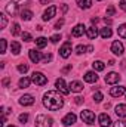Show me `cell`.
I'll return each instance as SVG.
<instances>
[{"instance_id": "1", "label": "cell", "mask_w": 126, "mask_h": 127, "mask_svg": "<svg viewBox=\"0 0 126 127\" xmlns=\"http://www.w3.org/2000/svg\"><path fill=\"white\" fill-rule=\"evenodd\" d=\"M43 105L49 109V111H58L64 106V99L55 90H49L43 96Z\"/></svg>"}, {"instance_id": "2", "label": "cell", "mask_w": 126, "mask_h": 127, "mask_svg": "<svg viewBox=\"0 0 126 127\" xmlns=\"http://www.w3.org/2000/svg\"><path fill=\"white\" fill-rule=\"evenodd\" d=\"M28 3H30V0H12L9 4H6V12L9 15H15L18 12V9L27 6Z\"/></svg>"}, {"instance_id": "3", "label": "cell", "mask_w": 126, "mask_h": 127, "mask_svg": "<svg viewBox=\"0 0 126 127\" xmlns=\"http://www.w3.org/2000/svg\"><path fill=\"white\" fill-rule=\"evenodd\" d=\"M52 121L54 120L51 117H48L45 114H40L36 118V127H52Z\"/></svg>"}, {"instance_id": "4", "label": "cell", "mask_w": 126, "mask_h": 127, "mask_svg": "<svg viewBox=\"0 0 126 127\" xmlns=\"http://www.w3.org/2000/svg\"><path fill=\"white\" fill-rule=\"evenodd\" d=\"M31 81L34 83V84H37V86H45L46 83H48V78H46V75H43L42 72H33V75H31Z\"/></svg>"}, {"instance_id": "5", "label": "cell", "mask_w": 126, "mask_h": 127, "mask_svg": "<svg viewBox=\"0 0 126 127\" xmlns=\"http://www.w3.org/2000/svg\"><path fill=\"white\" fill-rule=\"evenodd\" d=\"M80 117H82L83 123H86V124H95V114L91 109L82 111V112H80Z\"/></svg>"}, {"instance_id": "6", "label": "cell", "mask_w": 126, "mask_h": 127, "mask_svg": "<svg viewBox=\"0 0 126 127\" xmlns=\"http://www.w3.org/2000/svg\"><path fill=\"white\" fill-rule=\"evenodd\" d=\"M111 52H113L116 56H122L123 52H125V47H123V44H122L119 40H116V41H113V44H111Z\"/></svg>"}, {"instance_id": "7", "label": "cell", "mask_w": 126, "mask_h": 127, "mask_svg": "<svg viewBox=\"0 0 126 127\" xmlns=\"http://www.w3.org/2000/svg\"><path fill=\"white\" fill-rule=\"evenodd\" d=\"M55 86H57L58 92H61L63 95H68V93H70V89L67 87V84H65L64 78H58V80L55 81Z\"/></svg>"}, {"instance_id": "8", "label": "cell", "mask_w": 126, "mask_h": 127, "mask_svg": "<svg viewBox=\"0 0 126 127\" xmlns=\"http://www.w3.org/2000/svg\"><path fill=\"white\" fill-rule=\"evenodd\" d=\"M119 81H120V75L117 72H108L105 75V83L107 84H116Z\"/></svg>"}, {"instance_id": "9", "label": "cell", "mask_w": 126, "mask_h": 127, "mask_svg": "<svg viewBox=\"0 0 126 127\" xmlns=\"http://www.w3.org/2000/svg\"><path fill=\"white\" fill-rule=\"evenodd\" d=\"M57 13V6H49L45 12H43V21H49L55 16Z\"/></svg>"}, {"instance_id": "10", "label": "cell", "mask_w": 126, "mask_h": 127, "mask_svg": "<svg viewBox=\"0 0 126 127\" xmlns=\"http://www.w3.org/2000/svg\"><path fill=\"white\" fill-rule=\"evenodd\" d=\"M60 55H61L63 58H68V56L71 55V43H70V41H65L63 44V47L60 49Z\"/></svg>"}, {"instance_id": "11", "label": "cell", "mask_w": 126, "mask_h": 127, "mask_svg": "<svg viewBox=\"0 0 126 127\" xmlns=\"http://www.w3.org/2000/svg\"><path fill=\"white\" fill-rule=\"evenodd\" d=\"M98 121H99V126L101 127H110L111 126V123H113L108 114H101L99 118H98Z\"/></svg>"}, {"instance_id": "12", "label": "cell", "mask_w": 126, "mask_h": 127, "mask_svg": "<svg viewBox=\"0 0 126 127\" xmlns=\"http://www.w3.org/2000/svg\"><path fill=\"white\" fill-rule=\"evenodd\" d=\"M85 32H86L85 25H83V24H77V25L71 30V35H73V37H80V35H83Z\"/></svg>"}, {"instance_id": "13", "label": "cell", "mask_w": 126, "mask_h": 127, "mask_svg": "<svg viewBox=\"0 0 126 127\" xmlns=\"http://www.w3.org/2000/svg\"><path fill=\"white\" fill-rule=\"evenodd\" d=\"M126 93V89L123 86H117V87H111V90H110V95L114 96V97H120L122 95H125Z\"/></svg>"}, {"instance_id": "14", "label": "cell", "mask_w": 126, "mask_h": 127, "mask_svg": "<svg viewBox=\"0 0 126 127\" xmlns=\"http://www.w3.org/2000/svg\"><path fill=\"white\" fill-rule=\"evenodd\" d=\"M74 123H76V115H74L73 112H68V114L63 118L64 126H71V124H74Z\"/></svg>"}, {"instance_id": "15", "label": "cell", "mask_w": 126, "mask_h": 127, "mask_svg": "<svg viewBox=\"0 0 126 127\" xmlns=\"http://www.w3.org/2000/svg\"><path fill=\"white\" fill-rule=\"evenodd\" d=\"M28 55H30V59H31V62H34V64L40 62V59L43 58V56H42V53H40V52H37L36 49H31V50L28 52Z\"/></svg>"}, {"instance_id": "16", "label": "cell", "mask_w": 126, "mask_h": 127, "mask_svg": "<svg viewBox=\"0 0 126 127\" xmlns=\"http://www.w3.org/2000/svg\"><path fill=\"white\" fill-rule=\"evenodd\" d=\"M19 103L21 105H24V106H30L34 103V97L31 95H24L21 99H19Z\"/></svg>"}, {"instance_id": "17", "label": "cell", "mask_w": 126, "mask_h": 127, "mask_svg": "<svg viewBox=\"0 0 126 127\" xmlns=\"http://www.w3.org/2000/svg\"><path fill=\"white\" fill-rule=\"evenodd\" d=\"M70 90L74 92V93H79V92L83 90V84L80 81H71L70 83Z\"/></svg>"}, {"instance_id": "18", "label": "cell", "mask_w": 126, "mask_h": 127, "mask_svg": "<svg viewBox=\"0 0 126 127\" xmlns=\"http://www.w3.org/2000/svg\"><path fill=\"white\" fill-rule=\"evenodd\" d=\"M83 78H85V81H86V83H95V81L98 80V75L95 74V71H88V72L85 74V77H83Z\"/></svg>"}, {"instance_id": "19", "label": "cell", "mask_w": 126, "mask_h": 127, "mask_svg": "<svg viewBox=\"0 0 126 127\" xmlns=\"http://www.w3.org/2000/svg\"><path fill=\"white\" fill-rule=\"evenodd\" d=\"M114 112H116V115H117V117H120V118H125V117H126V105H125V103H120V105H117Z\"/></svg>"}, {"instance_id": "20", "label": "cell", "mask_w": 126, "mask_h": 127, "mask_svg": "<svg viewBox=\"0 0 126 127\" xmlns=\"http://www.w3.org/2000/svg\"><path fill=\"white\" fill-rule=\"evenodd\" d=\"M76 1H77L79 7H82V9H89L92 6V0H76Z\"/></svg>"}, {"instance_id": "21", "label": "cell", "mask_w": 126, "mask_h": 127, "mask_svg": "<svg viewBox=\"0 0 126 127\" xmlns=\"http://www.w3.org/2000/svg\"><path fill=\"white\" fill-rule=\"evenodd\" d=\"M31 18H33V12L31 10H28V9H25V10L22 9V10H21V19H24V21H30Z\"/></svg>"}, {"instance_id": "22", "label": "cell", "mask_w": 126, "mask_h": 127, "mask_svg": "<svg viewBox=\"0 0 126 127\" xmlns=\"http://www.w3.org/2000/svg\"><path fill=\"white\" fill-rule=\"evenodd\" d=\"M86 34H88V37H89L91 40H94L95 37L98 35V30H96L95 27H89V28H86Z\"/></svg>"}, {"instance_id": "23", "label": "cell", "mask_w": 126, "mask_h": 127, "mask_svg": "<svg viewBox=\"0 0 126 127\" xmlns=\"http://www.w3.org/2000/svg\"><path fill=\"white\" fill-rule=\"evenodd\" d=\"M10 50H12L13 55H18V53L21 52V44H19L18 41H12V44H10Z\"/></svg>"}, {"instance_id": "24", "label": "cell", "mask_w": 126, "mask_h": 127, "mask_svg": "<svg viewBox=\"0 0 126 127\" xmlns=\"http://www.w3.org/2000/svg\"><path fill=\"white\" fill-rule=\"evenodd\" d=\"M46 44H48V40H46L45 37H39V38H36V46H37L39 49H43Z\"/></svg>"}, {"instance_id": "25", "label": "cell", "mask_w": 126, "mask_h": 127, "mask_svg": "<svg viewBox=\"0 0 126 127\" xmlns=\"http://www.w3.org/2000/svg\"><path fill=\"white\" fill-rule=\"evenodd\" d=\"M30 83H31V78L24 77V78H21V80H19V83H18V84H19V87H21V89H25V87H28V86H30Z\"/></svg>"}, {"instance_id": "26", "label": "cell", "mask_w": 126, "mask_h": 127, "mask_svg": "<svg viewBox=\"0 0 126 127\" xmlns=\"http://www.w3.org/2000/svg\"><path fill=\"white\" fill-rule=\"evenodd\" d=\"M99 34H101L102 38H110L113 32H111V28H107V27H105V28H102V30L99 31Z\"/></svg>"}, {"instance_id": "27", "label": "cell", "mask_w": 126, "mask_h": 127, "mask_svg": "<svg viewBox=\"0 0 126 127\" xmlns=\"http://www.w3.org/2000/svg\"><path fill=\"white\" fill-rule=\"evenodd\" d=\"M92 66H94L95 71H102V69L105 68V64L101 62V61H95V62L92 64Z\"/></svg>"}, {"instance_id": "28", "label": "cell", "mask_w": 126, "mask_h": 127, "mask_svg": "<svg viewBox=\"0 0 126 127\" xmlns=\"http://www.w3.org/2000/svg\"><path fill=\"white\" fill-rule=\"evenodd\" d=\"M117 32H119V35H120L122 38H126V24H122V25L119 27Z\"/></svg>"}, {"instance_id": "29", "label": "cell", "mask_w": 126, "mask_h": 127, "mask_svg": "<svg viewBox=\"0 0 126 127\" xmlns=\"http://www.w3.org/2000/svg\"><path fill=\"white\" fill-rule=\"evenodd\" d=\"M0 21H1L0 28H1V30L6 28V25H7V19H6V15H4V13H0Z\"/></svg>"}, {"instance_id": "30", "label": "cell", "mask_w": 126, "mask_h": 127, "mask_svg": "<svg viewBox=\"0 0 126 127\" xmlns=\"http://www.w3.org/2000/svg\"><path fill=\"white\" fill-rule=\"evenodd\" d=\"M12 35H18V34H19V32H21V30H19V24H16V22H15V24H13V25H12Z\"/></svg>"}, {"instance_id": "31", "label": "cell", "mask_w": 126, "mask_h": 127, "mask_svg": "<svg viewBox=\"0 0 126 127\" xmlns=\"http://www.w3.org/2000/svg\"><path fill=\"white\" fill-rule=\"evenodd\" d=\"M16 68H18V71H19V72H22V74H25V72L28 71V65H25V64H19Z\"/></svg>"}, {"instance_id": "32", "label": "cell", "mask_w": 126, "mask_h": 127, "mask_svg": "<svg viewBox=\"0 0 126 127\" xmlns=\"http://www.w3.org/2000/svg\"><path fill=\"white\" fill-rule=\"evenodd\" d=\"M6 40L4 38H1L0 40V53H6Z\"/></svg>"}, {"instance_id": "33", "label": "cell", "mask_w": 126, "mask_h": 127, "mask_svg": "<svg viewBox=\"0 0 126 127\" xmlns=\"http://www.w3.org/2000/svg\"><path fill=\"white\" fill-rule=\"evenodd\" d=\"M88 50V47L86 46H83V44H79L77 47H76V53H79V55H82L83 52H86Z\"/></svg>"}, {"instance_id": "34", "label": "cell", "mask_w": 126, "mask_h": 127, "mask_svg": "<svg viewBox=\"0 0 126 127\" xmlns=\"http://www.w3.org/2000/svg\"><path fill=\"white\" fill-rule=\"evenodd\" d=\"M102 99H104V96H102L101 92H95V93H94V100H95V102H101Z\"/></svg>"}, {"instance_id": "35", "label": "cell", "mask_w": 126, "mask_h": 127, "mask_svg": "<svg viewBox=\"0 0 126 127\" xmlns=\"http://www.w3.org/2000/svg\"><path fill=\"white\" fill-rule=\"evenodd\" d=\"M22 40H24V41H31L33 40L31 34H30V32H22Z\"/></svg>"}, {"instance_id": "36", "label": "cell", "mask_w": 126, "mask_h": 127, "mask_svg": "<svg viewBox=\"0 0 126 127\" xmlns=\"http://www.w3.org/2000/svg\"><path fill=\"white\" fill-rule=\"evenodd\" d=\"M19 121H21L22 124L27 123V121H28V114H21V115H19Z\"/></svg>"}, {"instance_id": "37", "label": "cell", "mask_w": 126, "mask_h": 127, "mask_svg": "<svg viewBox=\"0 0 126 127\" xmlns=\"http://www.w3.org/2000/svg\"><path fill=\"white\" fill-rule=\"evenodd\" d=\"M114 12H116V9H114V6H108V7H107V15H108V16H111V15H114Z\"/></svg>"}, {"instance_id": "38", "label": "cell", "mask_w": 126, "mask_h": 127, "mask_svg": "<svg viewBox=\"0 0 126 127\" xmlns=\"http://www.w3.org/2000/svg\"><path fill=\"white\" fill-rule=\"evenodd\" d=\"M60 40H61V35H58V34H55V35L51 37V41H52V43H58Z\"/></svg>"}, {"instance_id": "39", "label": "cell", "mask_w": 126, "mask_h": 127, "mask_svg": "<svg viewBox=\"0 0 126 127\" xmlns=\"http://www.w3.org/2000/svg\"><path fill=\"white\" fill-rule=\"evenodd\" d=\"M113 127H126V121H116Z\"/></svg>"}, {"instance_id": "40", "label": "cell", "mask_w": 126, "mask_h": 127, "mask_svg": "<svg viewBox=\"0 0 126 127\" xmlns=\"http://www.w3.org/2000/svg\"><path fill=\"white\" fill-rule=\"evenodd\" d=\"M63 25H64V19H60V21H58V22L55 24V30H60V28H61Z\"/></svg>"}, {"instance_id": "41", "label": "cell", "mask_w": 126, "mask_h": 127, "mask_svg": "<svg viewBox=\"0 0 126 127\" xmlns=\"http://www.w3.org/2000/svg\"><path fill=\"white\" fill-rule=\"evenodd\" d=\"M119 4H120V9H122V10H125V12H126V0H122V1L119 3Z\"/></svg>"}, {"instance_id": "42", "label": "cell", "mask_w": 126, "mask_h": 127, "mask_svg": "<svg viewBox=\"0 0 126 127\" xmlns=\"http://www.w3.org/2000/svg\"><path fill=\"white\" fill-rule=\"evenodd\" d=\"M51 59H52V55H45V56H43V61H45V62H49Z\"/></svg>"}, {"instance_id": "43", "label": "cell", "mask_w": 126, "mask_h": 127, "mask_svg": "<svg viewBox=\"0 0 126 127\" xmlns=\"http://www.w3.org/2000/svg\"><path fill=\"white\" fill-rule=\"evenodd\" d=\"M74 99H76V100H74V102H76V103H77V105H80V103H82V102H83V97H80V96H77V97H74Z\"/></svg>"}, {"instance_id": "44", "label": "cell", "mask_w": 126, "mask_h": 127, "mask_svg": "<svg viewBox=\"0 0 126 127\" xmlns=\"http://www.w3.org/2000/svg\"><path fill=\"white\" fill-rule=\"evenodd\" d=\"M7 84H9V78H4L3 80V86H7Z\"/></svg>"}, {"instance_id": "45", "label": "cell", "mask_w": 126, "mask_h": 127, "mask_svg": "<svg viewBox=\"0 0 126 127\" xmlns=\"http://www.w3.org/2000/svg\"><path fill=\"white\" fill-rule=\"evenodd\" d=\"M49 1H52V0H40V3H42V4H48Z\"/></svg>"}, {"instance_id": "46", "label": "cell", "mask_w": 126, "mask_h": 127, "mask_svg": "<svg viewBox=\"0 0 126 127\" xmlns=\"http://www.w3.org/2000/svg\"><path fill=\"white\" fill-rule=\"evenodd\" d=\"M91 22H92V24H96V22H98V18H92V19H91Z\"/></svg>"}, {"instance_id": "47", "label": "cell", "mask_w": 126, "mask_h": 127, "mask_svg": "<svg viewBox=\"0 0 126 127\" xmlns=\"http://www.w3.org/2000/svg\"><path fill=\"white\" fill-rule=\"evenodd\" d=\"M104 22H105V24H111V19H108V18H104Z\"/></svg>"}, {"instance_id": "48", "label": "cell", "mask_w": 126, "mask_h": 127, "mask_svg": "<svg viewBox=\"0 0 126 127\" xmlns=\"http://www.w3.org/2000/svg\"><path fill=\"white\" fill-rule=\"evenodd\" d=\"M67 9H68V7H67V4H64V6H63V12H67Z\"/></svg>"}, {"instance_id": "49", "label": "cell", "mask_w": 126, "mask_h": 127, "mask_svg": "<svg viewBox=\"0 0 126 127\" xmlns=\"http://www.w3.org/2000/svg\"><path fill=\"white\" fill-rule=\"evenodd\" d=\"M7 127H15V126H7Z\"/></svg>"}]
</instances>
